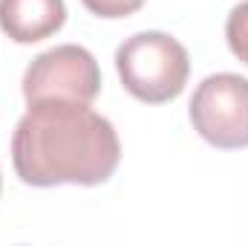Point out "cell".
I'll return each mask as SVG.
<instances>
[{"label": "cell", "instance_id": "cell-1", "mask_svg": "<svg viewBox=\"0 0 248 246\" xmlns=\"http://www.w3.org/2000/svg\"><path fill=\"white\" fill-rule=\"evenodd\" d=\"M122 159L119 133L90 105H32L12 136L17 177L35 188L101 185Z\"/></svg>", "mask_w": 248, "mask_h": 246}, {"label": "cell", "instance_id": "cell-2", "mask_svg": "<svg viewBox=\"0 0 248 246\" xmlns=\"http://www.w3.org/2000/svg\"><path fill=\"white\" fill-rule=\"evenodd\" d=\"M116 70L124 90L144 105H165L187 84V50L165 32H136L116 50Z\"/></svg>", "mask_w": 248, "mask_h": 246}, {"label": "cell", "instance_id": "cell-3", "mask_svg": "<svg viewBox=\"0 0 248 246\" xmlns=\"http://www.w3.org/2000/svg\"><path fill=\"white\" fill-rule=\"evenodd\" d=\"M101 93V70L90 50L61 44L38 58L23 72L26 105H93Z\"/></svg>", "mask_w": 248, "mask_h": 246}, {"label": "cell", "instance_id": "cell-4", "mask_svg": "<svg viewBox=\"0 0 248 246\" xmlns=\"http://www.w3.org/2000/svg\"><path fill=\"white\" fill-rule=\"evenodd\" d=\"M193 130L222 151L248 148V78L237 72L208 75L190 99Z\"/></svg>", "mask_w": 248, "mask_h": 246}, {"label": "cell", "instance_id": "cell-5", "mask_svg": "<svg viewBox=\"0 0 248 246\" xmlns=\"http://www.w3.org/2000/svg\"><path fill=\"white\" fill-rule=\"evenodd\" d=\"M66 20L63 0H0V29L15 44H38Z\"/></svg>", "mask_w": 248, "mask_h": 246}, {"label": "cell", "instance_id": "cell-6", "mask_svg": "<svg viewBox=\"0 0 248 246\" xmlns=\"http://www.w3.org/2000/svg\"><path fill=\"white\" fill-rule=\"evenodd\" d=\"M225 38H228L231 53L243 64H248V0L231 9V15L225 20Z\"/></svg>", "mask_w": 248, "mask_h": 246}, {"label": "cell", "instance_id": "cell-7", "mask_svg": "<svg viewBox=\"0 0 248 246\" xmlns=\"http://www.w3.org/2000/svg\"><path fill=\"white\" fill-rule=\"evenodd\" d=\"M87 12L98 15V18H107V20H116V18H127V15H136L147 0H81Z\"/></svg>", "mask_w": 248, "mask_h": 246}, {"label": "cell", "instance_id": "cell-8", "mask_svg": "<svg viewBox=\"0 0 248 246\" xmlns=\"http://www.w3.org/2000/svg\"><path fill=\"white\" fill-rule=\"evenodd\" d=\"M0 188H3V183H0Z\"/></svg>", "mask_w": 248, "mask_h": 246}]
</instances>
